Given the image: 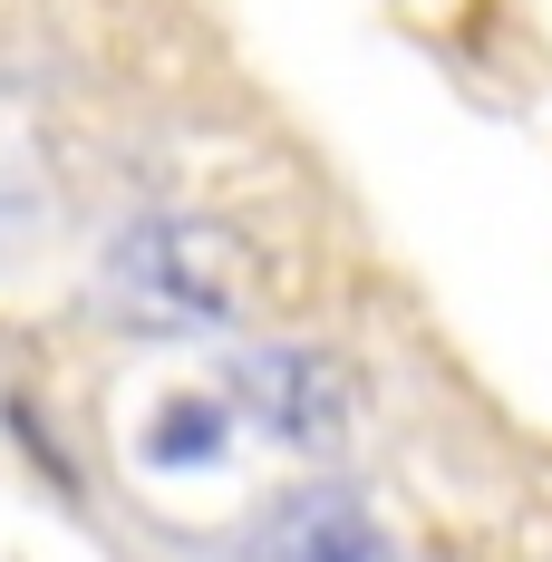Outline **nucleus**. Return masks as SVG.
Returning a JSON list of instances; mask_svg holds the SVG:
<instances>
[{"mask_svg": "<svg viewBox=\"0 0 552 562\" xmlns=\"http://www.w3.org/2000/svg\"><path fill=\"white\" fill-rule=\"evenodd\" d=\"M243 243L204 214H136L108 243V311L146 339H214L243 321Z\"/></svg>", "mask_w": 552, "mask_h": 562, "instance_id": "f257e3e1", "label": "nucleus"}, {"mask_svg": "<svg viewBox=\"0 0 552 562\" xmlns=\"http://www.w3.org/2000/svg\"><path fill=\"white\" fill-rule=\"evenodd\" d=\"M223 389H233V407H252V427H272L281 447H301V456L349 447V427H359V389H349V369H339L330 349H301V339H281V349H243V359L223 369Z\"/></svg>", "mask_w": 552, "mask_h": 562, "instance_id": "f03ea898", "label": "nucleus"}, {"mask_svg": "<svg viewBox=\"0 0 552 562\" xmlns=\"http://www.w3.org/2000/svg\"><path fill=\"white\" fill-rule=\"evenodd\" d=\"M243 562H397V533L349 485H291L252 514Z\"/></svg>", "mask_w": 552, "mask_h": 562, "instance_id": "7ed1b4c3", "label": "nucleus"}]
</instances>
